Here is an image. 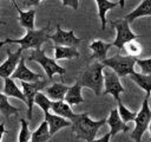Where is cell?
Here are the masks:
<instances>
[{
  "mask_svg": "<svg viewBox=\"0 0 151 142\" xmlns=\"http://www.w3.org/2000/svg\"><path fill=\"white\" fill-rule=\"evenodd\" d=\"M48 124V131H50V135L53 136L55 133H58L60 129L63 128H66V127H71L72 123L70 120H66L64 117H60L58 115H54V114H45V120Z\"/></svg>",
  "mask_w": 151,
  "mask_h": 142,
  "instance_id": "5bb4252c",
  "label": "cell"
},
{
  "mask_svg": "<svg viewBox=\"0 0 151 142\" xmlns=\"http://www.w3.org/2000/svg\"><path fill=\"white\" fill-rule=\"evenodd\" d=\"M64 101L70 106L71 105H76V104H80V103H84L85 102V99L81 96V85L79 84L78 80L72 86L68 88V91L66 92V96H65Z\"/></svg>",
  "mask_w": 151,
  "mask_h": 142,
  "instance_id": "ffe728a7",
  "label": "cell"
},
{
  "mask_svg": "<svg viewBox=\"0 0 151 142\" xmlns=\"http://www.w3.org/2000/svg\"><path fill=\"white\" fill-rule=\"evenodd\" d=\"M72 131L76 133L77 138L85 140L87 142L94 140L98 130L106 123V118L100 121H93L90 118L87 112L76 114V116L71 120Z\"/></svg>",
  "mask_w": 151,
  "mask_h": 142,
  "instance_id": "6da1fadb",
  "label": "cell"
},
{
  "mask_svg": "<svg viewBox=\"0 0 151 142\" xmlns=\"http://www.w3.org/2000/svg\"><path fill=\"white\" fill-rule=\"evenodd\" d=\"M50 39L54 43V46H67V47H74V49H77V46L83 41L80 38H77L74 36L73 30L64 31L60 27V25H57L55 33L50 36Z\"/></svg>",
  "mask_w": 151,
  "mask_h": 142,
  "instance_id": "30bf717a",
  "label": "cell"
},
{
  "mask_svg": "<svg viewBox=\"0 0 151 142\" xmlns=\"http://www.w3.org/2000/svg\"><path fill=\"white\" fill-rule=\"evenodd\" d=\"M68 85H65L64 83H53L50 86H46L44 89L46 96L52 101V102H57V101H64L66 92L68 91Z\"/></svg>",
  "mask_w": 151,
  "mask_h": 142,
  "instance_id": "ac0fdd59",
  "label": "cell"
},
{
  "mask_svg": "<svg viewBox=\"0 0 151 142\" xmlns=\"http://www.w3.org/2000/svg\"><path fill=\"white\" fill-rule=\"evenodd\" d=\"M106 123L110 125V135L111 137L116 136L119 131H129L130 127L124 123L118 114V109H112L109 117L106 118Z\"/></svg>",
  "mask_w": 151,
  "mask_h": 142,
  "instance_id": "4fadbf2b",
  "label": "cell"
},
{
  "mask_svg": "<svg viewBox=\"0 0 151 142\" xmlns=\"http://www.w3.org/2000/svg\"><path fill=\"white\" fill-rule=\"evenodd\" d=\"M4 45H6V41L4 40V41H0V47H2Z\"/></svg>",
  "mask_w": 151,
  "mask_h": 142,
  "instance_id": "8d00e7d4",
  "label": "cell"
},
{
  "mask_svg": "<svg viewBox=\"0 0 151 142\" xmlns=\"http://www.w3.org/2000/svg\"><path fill=\"white\" fill-rule=\"evenodd\" d=\"M34 104H37L44 111V114H47V112H50L52 101L46 95H44L42 92H38L34 97Z\"/></svg>",
  "mask_w": 151,
  "mask_h": 142,
  "instance_id": "f1b7e54d",
  "label": "cell"
},
{
  "mask_svg": "<svg viewBox=\"0 0 151 142\" xmlns=\"http://www.w3.org/2000/svg\"><path fill=\"white\" fill-rule=\"evenodd\" d=\"M149 131H150V140H151V122L149 124Z\"/></svg>",
  "mask_w": 151,
  "mask_h": 142,
  "instance_id": "d590c367",
  "label": "cell"
},
{
  "mask_svg": "<svg viewBox=\"0 0 151 142\" xmlns=\"http://www.w3.org/2000/svg\"><path fill=\"white\" fill-rule=\"evenodd\" d=\"M65 6H71V7H73L74 9L78 7V1H73V2H71V1H64L63 2Z\"/></svg>",
  "mask_w": 151,
  "mask_h": 142,
  "instance_id": "836d02e7",
  "label": "cell"
},
{
  "mask_svg": "<svg viewBox=\"0 0 151 142\" xmlns=\"http://www.w3.org/2000/svg\"><path fill=\"white\" fill-rule=\"evenodd\" d=\"M136 64L140 67L142 73L144 75H151V58H145V59H137Z\"/></svg>",
  "mask_w": 151,
  "mask_h": 142,
  "instance_id": "4dcf8cb0",
  "label": "cell"
},
{
  "mask_svg": "<svg viewBox=\"0 0 151 142\" xmlns=\"http://www.w3.org/2000/svg\"><path fill=\"white\" fill-rule=\"evenodd\" d=\"M110 24L117 31V36H116L114 41L112 43V46H116L119 51H124V46L126 43H129L131 40H137V38H140L139 34H136L131 31L130 24L124 18L112 20Z\"/></svg>",
  "mask_w": 151,
  "mask_h": 142,
  "instance_id": "52a82bcc",
  "label": "cell"
},
{
  "mask_svg": "<svg viewBox=\"0 0 151 142\" xmlns=\"http://www.w3.org/2000/svg\"><path fill=\"white\" fill-rule=\"evenodd\" d=\"M96 4H97V7H98V15H99L100 22H101V31H104L105 27H106V13H107L110 9L117 7L118 5H119L122 8H124V5H125V2H124L123 0L116 1V2H113V1H107V0H96Z\"/></svg>",
  "mask_w": 151,
  "mask_h": 142,
  "instance_id": "2e32d148",
  "label": "cell"
},
{
  "mask_svg": "<svg viewBox=\"0 0 151 142\" xmlns=\"http://www.w3.org/2000/svg\"><path fill=\"white\" fill-rule=\"evenodd\" d=\"M50 26L51 24L48 22L45 27L40 28V30H33V31H27L26 34L20 38V39H9L7 38L5 41L11 43V44H19L20 47L22 50H27V49H33V50H39L40 46L47 41L50 39Z\"/></svg>",
  "mask_w": 151,
  "mask_h": 142,
  "instance_id": "3957f363",
  "label": "cell"
},
{
  "mask_svg": "<svg viewBox=\"0 0 151 142\" xmlns=\"http://www.w3.org/2000/svg\"><path fill=\"white\" fill-rule=\"evenodd\" d=\"M130 78L132 82H134L140 89H143L146 93V98L151 96V75H144V73H138L133 72L130 75Z\"/></svg>",
  "mask_w": 151,
  "mask_h": 142,
  "instance_id": "44dd1931",
  "label": "cell"
},
{
  "mask_svg": "<svg viewBox=\"0 0 151 142\" xmlns=\"http://www.w3.org/2000/svg\"><path fill=\"white\" fill-rule=\"evenodd\" d=\"M140 17H151V0H144L142 1L132 12L126 14L124 19L130 24L134 21V19Z\"/></svg>",
  "mask_w": 151,
  "mask_h": 142,
  "instance_id": "d6986e66",
  "label": "cell"
},
{
  "mask_svg": "<svg viewBox=\"0 0 151 142\" xmlns=\"http://www.w3.org/2000/svg\"><path fill=\"white\" fill-rule=\"evenodd\" d=\"M51 110L54 112V115H58L60 117H64L66 120H72L76 114L72 111L71 106L65 102V101H57V102H52L51 104Z\"/></svg>",
  "mask_w": 151,
  "mask_h": 142,
  "instance_id": "7402d4cb",
  "label": "cell"
},
{
  "mask_svg": "<svg viewBox=\"0 0 151 142\" xmlns=\"http://www.w3.org/2000/svg\"><path fill=\"white\" fill-rule=\"evenodd\" d=\"M151 122V109L149 106V98H144L142 103L140 110L137 112L134 120V129L131 133V137L134 142H142V137L144 133L149 129V124Z\"/></svg>",
  "mask_w": 151,
  "mask_h": 142,
  "instance_id": "8992f818",
  "label": "cell"
},
{
  "mask_svg": "<svg viewBox=\"0 0 151 142\" xmlns=\"http://www.w3.org/2000/svg\"><path fill=\"white\" fill-rule=\"evenodd\" d=\"M47 80L46 79H40L37 82H32V83H26V82H21L22 85V93L26 98V104H27V117L28 120H32V111H33V104H34V97L38 92H40L41 90H44L47 85Z\"/></svg>",
  "mask_w": 151,
  "mask_h": 142,
  "instance_id": "ba28073f",
  "label": "cell"
},
{
  "mask_svg": "<svg viewBox=\"0 0 151 142\" xmlns=\"http://www.w3.org/2000/svg\"><path fill=\"white\" fill-rule=\"evenodd\" d=\"M80 53L74 47H67V46H54V60L60 59H72V58H79Z\"/></svg>",
  "mask_w": 151,
  "mask_h": 142,
  "instance_id": "cb8c5ba5",
  "label": "cell"
},
{
  "mask_svg": "<svg viewBox=\"0 0 151 142\" xmlns=\"http://www.w3.org/2000/svg\"><path fill=\"white\" fill-rule=\"evenodd\" d=\"M40 5V1H22V6L28 7V6H38Z\"/></svg>",
  "mask_w": 151,
  "mask_h": 142,
  "instance_id": "d6a6232c",
  "label": "cell"
},
{
  "mask_svg": "<svg viewBox=\"0 0 151 142\" xmlns=\"http://www.w3.org/2000/svg\"><path fill=\"white\" fill-rule=\"evenodd\" d=\"M149 142H151V140H149Z\"/></svg>",
  "mask_w": 151,
  "mask_h": 142,
  "instance_id": "f35d334b",
  "label": "cell"
},
{
  "mask_svg": "<svg viewBox=\"0 0 151 142\" xmlns=\"http://www.w3.org/2000/svg\"><path fill=\"white\" fill-rule=\"evenodd\" d=\"M22 49L19 47L15 52H12L9 49H7V59L0 65V77L6 79V78H11V76L13 75V72L15 71L21 57H22Z\"/></svg>",
  "mask_w": 151,
  "mask_h": 142,
  "instance_id": "8fae6325",
  "label": "cell"
},
{
  "mask_svg": "<svg viewBox=\"0 0 151 142\" xmlns=\"http://www.w3.org/2000/svg\"><path fill=\"white\" fill-rule=\"evenodd\" d=\"M4 93L6 96H9V97H15V98L26 103V98H25L22 91L17 86L14 79H12V78L4 79Z\"/></svg>",
  "mask_w": 151,
  "mask_h": 142,
  "instance_id": "603a6c76",
  "label": "cell"
},
{
  "mask_svg": "<svg viewBox=\"0 0 151 142\" xmlns=\"http://www.w3.org/2000/svg\"><path fill=\"white\" fill-rule=\"evenodd\" d=\"M104 69L105 66L100 62H94L84 70V72L77 80L79 82L81 88H88L93 90L97 96H99L100 93H103L104 88Z\"/></svg>",
  "mask_w": 151,
  "mask_h": 142,
  "instance_id": "7a4b0ae2",
  "label": "cell"
},
{
  "mask_svg": "<svg viewBox=\"0 0 151 142\" xmlns=\"http://www.w3.org/2000/svg\"><path fill=\"white\" fill-rule=\"evenodd\" d=\"M124 51L126 52L127 56L136 58V57H138V56L142 54L143 47H142V44L138 40H131V41H129V43L125 44Z\"/></svg>",
  "mask_w": 151,
  "mask_h": 142,
  "instance_id": "4316f807",
  "label": "cell"
},
{
  "mask_svg": "<svg viewBox=\"0 0 151 142\" xmlns=\"http://www.w3.org/2000/svg\"><path fill=\"white\" fill-rule=\"evenodd\" d=\"M137 58L130 57V56H122V54H114L113 57L106 58L101 64L109 69H111L116 75L120 77L130 76L134 72V64Z\"/></svg>",
  "mask_w": 151,
  "mask_h": 142,
  "instance_id": "277c9868",
  "label": "cell"
},
{
  "mask_svg": "<svg viewBox=\"0 0 151 142\" xmlns=\"http://www.w3.org/2000/svg\"><path fill=\"white\" fill-rule=\"evenodd\" d=\"M110 138H111V135H110V133H106L103 137H100V138H94V140H92V141H90V142H110Z\"/></svg>",
  "mask_w": 151,
  "mask_h": 142,
  "instance_id": "1f68e13d",
  "label": "cell"
},
{
  "mask_svg": "<svg viewBox=\"0 0 151 142\" xmlns=\"http://www.w3.org/2000/svg\"><path fill=\"white\" fill-rule=\"evenodd\" d=\"M12 5L15 7V9L19 13V22L22 27H25L27 31L35 30L34 26V18H35V8H29L28 11H22L15 1H12Z\"/></svg>",
  "mask_w": 151,
  "mask_h": 142,
  "instance_id": "9a60e30c",
  "label": "cell"
},
{
  "mask_svg": "<svg viewBox=\"0 0 151 142\" xmlns=\"http://www.w3.org/2000/svg\"><path fill=\"white\" fill-rule=\"evenodd\" d=\"M52 136L48 131V124L46 121H42L40 125L32 133L29 142H47Z\"/></svg>",
  "mask_w": 151,
  "mask_h": 142,
  "instance_id": "d4e9b609",
  "label": "cell"
},
{
  "mask_svg": "<svg viewBox=\"0 0 151 142\" xmlns=\"http://www.w3.org/2000/svg\"><path fill=\"white\" fill-rule=\"evenodd\" d=\"M19 111H20V109L17 108V106H14V105H12L8 102V99H7V96L4 92H0V112L4 114V116L6 117V120H8L11 115L17 114Z\"/></svg>",
  "mask_w": 151,
  "mask_h": 142,
  "instance_id": "484cf974",
  "label": "cell"
},
{
  "mask_svg": "<svg viewBox=\"0 0 151 142\" xmlns=\"http://www.w3.org/2000/svg\"><path fill=\"white\" fill-rule=\"evenodd\" d=\"M117 103H118V114H119V116H120V118H122V121H123L124 123H129V122H132V121L136 120L137 112H133V111L129 110V109L122 103L120 99H119Z\"/></svg>",
  "mask_w": 151,
  "mask_h": 142,
  "instance_id": "83f0119b",
  "label": "cell"
},
{
  "mask_svg": "<svg viewBox=\"0 0 151 142\" xmlns=\"http://www.w3.org/2000/svg\"><path fill=\"white\" fill-rule=\"evenodd\" d=\"M7 133V130L5 129V124L4 123H0V142H1V138L4 136V134Z\"/></svg>",
  "mask_w": 151,
  "mask_h": 142,
  "instance_id": "e575fe53",
  "label": "cell"
},
{
  "mask_svg": "<svg viewBox=\"0 0 151 142\" xmlns=\"http://www.w3.org/2000/svg\"><path fill=\"white\" fill-rule=\"evenodd\" d=\"M20 124H21V128H20L18 142H29V141H31V135H32V133L29 131L28 123H27L24 118H20Z\"/></svg>",
  "mask_w": 151,
  "mask_h": 142,
  "instance_id": "f546056e",
  "label": "cell"
},
{
  "mask_svg": "<svg viewBox=\"0 0 151 142\" xmlns=\"http://www.w3.org/2000/svg\"><path fill=\"white\" fill-rule=\"evenodd\" d=\"M0 24H1V25H6V22H4L1 19H0Z\"/></svg>",
  "mask_w": 151,
  "mask_h": 142,
  "instance_id": "74e56055",
  "label": "cell"
},
{
  "mask_svg": "<svg viewBox=\"0 0 151 142\" xmlns=\"http://www.w3.org/2000/svg\"><path fill=\"white\" fill-rule=\"evenodd\" d=\"M12 79H19L20 82H26V83H32V82H37L40 80L42 78V76L40 73H35L33 71H31L26 65H25V56L21 57L15 71L13 72V75L11 76Z\"/></svg>",
  "mask_w": 151,
  "mask_h": 142,
  "instance_id": "7c38bea8",
  "label": "cell"
},
{
  "mask_svg": "<svg viewBox=\"0 0 151 142\" xmlns=\"http://www.w3.org/2000/svg\"><path fill=\"white\" fill-rule=\"evenodd\" d=\"M27 60L39 63L42 66V69L45 70L46 76H47V78L50 80L53 78V76L55 73L60 75L61 78H64V75L66 73V70L63 66L58 65L57 62L54 60V58H50V57L46 56L45 50H41V49H39V50H32L31 53H29V56L27 57Z\"/></svg>",
  "mask_w": 151,
  "mask_h": 142,
  "instance_id": "5b68a950",
  "label": "cell"
},
{
  "mask_svg": "<svg viewBox=\"0 0 151 142\" xmlns=\"http://www.w3.org/2000/svg\"><path fill=\"white\" fill-rule=\"evenodd\" d=\"M112 46V43H105L103 40H93L90 44V49L92 51L91 58H96L97 62H104L107 57V52L110 47Z\"/></svg>",
  "mask_w": 151,
  "mask_h": 142,
  "instance_id": "e0dca14e",
  "label": "cell"
},
{
  "mask_svg": "<svg viewBox=\"0 0 151 142\" xmlns=\"http://www.w3.org/2000/svg\"><path fill=\"white\" fill-rule=\"evenodd\" d=\"M103 75H104V91H103V93L104 95H107V93L112 95L113 98L118 102L120 99L119 95L122 92H125V89L123 88V85L119 80V77L116 75V72H113L109 67L104 69Z\"/></svg>",
  "mask_w": 151,
  "mask_h": 142,
  "instance_id": "9c48e42d",
  "label": "cell"
}]
</instances>
